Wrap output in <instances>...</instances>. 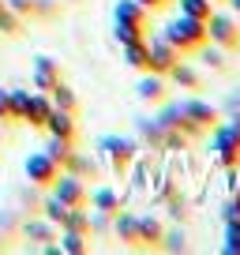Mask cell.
I'll list each match as a JSON object with an SVG mask.
<instances>
[{"label": "cell", "mask_w": 240, "mask_h": 255, "mask_svg": "<svg viewBox=\"0 0 240 255\" xmlns=\"http://www.w3.org/2000/svg\"><path fill=\"white\" fill-rule=\"evenodd\" d=\"M161 38H165L180 56L199 53V49L210 41V38H207V23H203V19H192V15H176V19H169L165 30H161Z\"/></svg>", "instance_id": "obj_1"}, {"label": "cell", "mask_w": 240, "mask_h": 255, "mask_svg": "<svg viewBox=\"0 0 240 255\" xmlns=\"http://www.w3.org/2000/svg\"><path fill=\"white\" fill-rule=\"evenodd\" d=\"M218 124V109L207 102H199V98H188V102L176 105V128H184L188 135H195V131H203V128H214Z\"/></svg>", "instance_id": "obj_2"}, {"label": "cell", "mask_w": 240, "mask_h": 255, "mask_svg": "<svg viewBox=\"0 0 240 255\" xmlns=\"http://www.w3.org/2000/svg\"><path fill=\"white\" fill-rule=\"evenodd\" d=\"M214 150H218V161L225 169H237L240 165V120H229V124H214Z\"/></svg>", "instance_id": "obj_3"}, {"label": "cell", "mask_w": 240, "mask_h": 255, "mask_svg": "<svg viewBox=\"0 0 240 255\" xmlns=\"http://www.w3.org/2000/svg\"><path fill=\"white\" fill-rule=\"evenodd\" d=\"M207 38L214 41L218 49H225V53H237V49H240V26H237V19L214 11V15L207 19Z\"/></svg>", "instance_id": "obj_4"}, {"label": "cell", "mask_w": 240, "mask_h": 255, "mask_svg": "<svg viewBox=\"0 0 240 255\" xmlns=\"http://www.w3.org/2000/svg\"><path fill=\"white\" fill-rule=\"evenodd\" d=\"M49 195H56L64 207H87V199H90V191H87V184H83V176L64 173V169H60V176L53 180Z\"/></svg>", "instance_id": "obj_5"}, {"label": "cell", "mask_w": 240, "mask_h": 255, "mask_svg": "<svg viewBox=\"0 0 240 255\" xmlns=\"http://www.w3.org/2000/svg\"><path fill=\"white\" fill-rule=\"evenodd\" d=\"M23 173H26V180H30L34 188H53V180L60 176V165H56L45 150H34L30 158H26Z\"/></svg>", "instance_id": "obj_6"}, {"label": "cell", "mask_w": 240, "mask_h": 255, "mask_svg": "<svg viewBox=\"0 0 240 255\" xmlns=\"http://www.w3.org/2000/svg\"><path fill=\"white\" fill-rule=\"evenodd\" d=\"M146 49H150V64H146V72H154V75H165L169 68L180 60V53H176L165 38H150V41H146Z\"/></svg>", "instance_id": "obj_7"}, {"label": "cell", "mask_w": 240, "mask_h": 255, "mask_svg": "<svg viewBox=\"0 0 240 255\" xmlns=\"http://www.w3.org/2000/svg\"><path fill=\"white\" fill-rule=\"evenodd\" d=\"M30 83H34V90H45V94H49V90L60 83V64H56L53 56H34Z\"/></svg>", "instance_id": "obj_8"}, {"label": "cell", "mask_w": 240, "mask_h": 255, "mask_svg": "<svg viewBox=\"0 0 240 255\" xmlns=\"http://www.w3.org/2000/svg\"><path fill=\"white\" fill-rule=\"evenodd\" d=\"M102 150L109 154V161H113L117 173H124V169L131 165V158H135V143H131V139H120V135H105Z\"/></svg>", "instance_id": "obj_9"}, {"label": "cell", "mask_w": 240, "mask_h": 255, "mask_svg": "<svg viewBox=\"0 0 240 255\" xmlns=\"http://www.w3.org/2000/svg\"><path fill=\"white\" fill-rule=\"evenodd\" d=\"M49 113H53V98H49L45 90H34L30 102H26V120H23V124H30V128H38V131H45Z\"/></svg>", "instance_id": "obj_10"}, {"label": "cell", "mask_w": 240, "mask_h": 255, "mask_svg": "<svg viewBox=\"0 0 240 255\" xmlns=\"http://www.w3.org/2000/svg\"><path fill=\"white\" fill-rule=\"evenodd\" d=\"M45 135L72 139V143H75V135H79V128H75V113H68V109H53V113H49V120H45Z\"/></svg>", "instance_id": "obj_11"}, {"label": "cell", "mask_w": 240, "mask_h": 255, "mask_svg": "<svg viewBox=\"0 0 240 255\" xmlns=\"http://www.w3.org/2000/svg\"><path fill=\"white\" fill-rule=\"evenodd\" d=\"M146 15H150V11H146L139 0H117V8H113V19H117V23H131V26H146Z\"/></svg>", "instance_id": "obj_12"}, {"label": "cell", "mask_w": 240, "mask_h": 255, "mask_svg": "<svg viewBox=\"0 0 240 255\" xmlns=\"http://www.w3.org/2000/svg\"><path fill=\"white\" fill-rule=\"evenodd\" d=\"M113 229H117V237L124 240L128 248L139 244V218H135V214H128V210H117V214H113Z\"/></svg>", "instance_id": "obj_13"}, {"label": "cell", "mask_w": 240, "mask_h": 255, "mask_svg": "<svg viewBox=\"0 0 240 255\" xmlns=\"http://www.w3.org/2000/svg\"><path fill=\"white\" fill-rule=\"evenodd\" d=\"M124 49V60H128V68H135V72H146V64H150V49H146V38H135L128 41Z\"/></svg>", "instance_id": "obj_14"}, {"label": "cell", "mask_w": 240, "mask_h": 255, "mask_svg": "<svg viewBox=\"0 0 240 255\" xmlns=\"http://www.w3.org/2000/svg\"><path fill=\"white\" fill-rule=\"evenodd\" d=\"M90 207H94L98 210V214H117V210H120V195H117V191H113V188H98V191H90Z\"/></svg>", "instance_id": "obj_15"}, {"label": "cell", "mask_w": 240, "mask_h": 255, "mask_svg": "<svg viewBox=\"0 0 240 255\" xmlns=\"http://www.w3.org/2000/svg\"><path fill=\"white\" fill-rule=\"evenodd\" d=\"M139 98H143V102H161V98H165V75L143 72V79H139Z\"/></svg>", "instance_id": "obj_16"}, {"label": "cell", "mask_w": 240, "mask_h": 255, "mask_svg": "<svg viewBox=\"0 0 240 255\" xmlns=\"http://www.w3.org/2000/svg\"><path fill=\"white\" fill-rule=\"evenodd\" d=\"M161 237L165 229L158 218H139V248H161Z\"/></svg>", "instance_id": "obj_17"}, {"label": "cell", "mask_w": 240, "mask_h": 255, "mask_svg": "<svg viewBox=\"0 0 240 255\" xmlns=\"http://www.w3.org/2000/svg\"><path fill=\"white\" fill-rule=\"evenodd\" d=\"M45 154H49V158H53L60 169H64V161L75 154V143H72V139H56V135H45Z\"/></svg>", "instance_id": "obj_18"}, {"label": "cell", "mask_w": 240, "mask_h": 255, "mask_svg": "<svg viewBox=\"0 0 240 255\" xmlns=\"http://www.w3.org/2000/svg\"><path fill=\"white\" fill-rule=\"evenodd\" d=\"M49 98H53V109H68V113H79V98H75V90L68 87V83H56V87L49 90Z\"/></svg>", "instance_id": "obj_19"}, {"label": "cell", "mask_w": 240, "mask_h": 255, "mask_svg": "<svg viewBox=\"0 0 240 255\" xmlns=\"http://www.w3.org/2000/svg\"><path fill=\"white\" fill-rule=\"evenodd\" d=\"M165 75H169V79L176 83V87H184V90H199V75H195L192 68H188V64H184V60H176V64H173V68H169Z\"/></svg>", "instance_id": "obj_20"}, {"label": "cell", "mask_w": 240, "mask_h": 255, "mask_svg": "<svg viewBox=\"0 0 240 255\" xmlns=\"http://www.w3.org/2000/svg\"><path fill=\"white\" fill-rule=\"evenodd\" d=\"M56 240H60V244H56V252H64V255H83V252H87V233H72V229H64Z\"/></svg>", "instance_id": "obj_21"}, {"label": "cell", "mask_w": 240, "mask_h": 255, "mask_svg": "<svg viewBox=\"0 0 240 255\" xmlns=\"http://www.w3.org/2000/svg\"><path fill=\"white\" fill-rule=\"evenodd\" d=\"M176 4H180V15L203 19V23L214 15V0H176Z\"/></svg>", "instance_id": "obj_22"}, {"label": "cell", "mask_w": 240, "mask_h": 255, "mask_svg": "<svg viewBox=\"0 0 240 255\" xmlns=\"http://www.w3.org/2000/svg\"><path fill=\"white\" fill-rule=\"evenodd\" d=\"M23 233L30 240H38V244H53V240H56V225L49 222V218H45V222H26Z\"/></svg>", "instance_id": "obj_23"}, {"label": "cell", "mask_w": 240, "mask_h": 255, "mask_svg": "<svg viewBox=\"0 0 240 255\" xmlns=\"http://www.w3.org/2000/svg\"><path fill=\"white\" fill-rule=\"evenodd\" d=\"M26 102H30V90H8V109H11V120H19L23 124L26 120Z\"/></svg>", "instance_id": "obj_24"}, {"label": "cell", "mask_w": 240, "mask_h": 255, "mask_svg": "<svg viewBox=\"0 0 240 255\" xmlns=\"http://www.w3.org/2000/svg\"><path fill=\"white\" fill-rule=\"evenodd\" d=\"M41 210H45V218H49V222L56 225V229H60V225H64V218H68V210H72V207H64V203L56 199V195H45Z\"/></svg>", "instance_id": "obj_25"}, {"label": "cell", "mask_w": 240, "mask_h": 255, "mask_svg": "<svg viewBox=\"0 0 240 255\" xmlns=\"http://www.w3.org/2000/svg\"><path fill=\"white\" fill-rule=\"evenodd\" d=\"M225 255H240V218H229L225 222Z\"/></svg>", "instance_id": "obj_26"}, {"label": "cell", "mask_w": 240, "mask_h": 255, "mask_svg": "<svg viewBox=\"0 0 240 255\" xmlns=\"http://www.w3.org/2000/svg\"><path fill=\"white\" fill-rule=\"evenodd\" d=\"M146 26H131V23H117L113 26V38L120 41V45H128V41H135V38H146Z\"/></svg>", "instance_id": "obj_27"}, {"label": "cell", "mask_w": 240, "mask_h": 255, "mask_svg": "<svg viewBox=\"0 0 240 255\" xmlns=\"http://www.w3.org/2000/svg\"><path fill=\"white\" fill-rule=\"evenodd\" d=\"M0 34H23V15L11 8H0Z\"/></svg>", "instance_id": "obj_28"}, {"label": "cell", "mask_w": 240, "mask_h": 255, "mask_svg": "<svg viewBox=\"0 0 240 255\" xmlns=\"http://www.w3.org/2000/svg\"><path fill=\"white\" fill-rule=\"evenodd\" d=\"M4 8H11L15 15H34V0H4Z\"/></svg>", "instance_id": "obj_29"}, {"label": "cell", "mask_w": 240, "mask_h": 255, "mask_svg": "<svg viewBox=\"0 0 240 255\" xmlns=\"http://www.w3.org/2000/svg\"><path fill=\"white\" fill-rule=\"evenodd\" d=\"M203 60H207L210 68H225V56H222V49H207V45H203Z\"/></svg>", "instance_id": "obj_30"}, {"label": "cell", "mask_w": 240, "mask_h": 255, "mask_svg": "<svg viewBox=\"0 0 240 255\" xmlns=\"http://www.w3.org/2000/svg\"><path fill=\"white\" fill-rule=\"evenodd\" d=\"M0 124H11V109H8V87H0Z\"/></svg>", "instance_id": "obj_31"}, {"label": "cell", "mask_w": 240, "mask_h": 255, "mask_svg": "<svg viewBox=\"0 0 240 255\" xmlns=\"http://www.w3.org/2000/svg\"><path fill=\"white\" fill-rule=\"evenodd\" d=\"M34 15H56L53 0H34Z\"/></svg>", "instance_id": "obj_32"}, {"label": "cell", "mask_w": 240, "mask_h": 255, "mask_svg": "<svg viewBox=\"0 0 240 255\" xmlns=\"http://www.w3.org/2000/svg\"><path fill=\"white\" fill-rule=\"evenodd\" d=\"M229 218H240V184H237V191H233V203H229V214H225V222Z\"/></svg>", "instance_id": "obj_33"}, {"label": "cell", "mask_w": 240, "mask_h": 255, "mask_svg": "<svg viewBox=\"0 0 240 255\" xmlns=\"http://www.w3.org/2000/svg\"><path fill=\"white\" fill-rule=\"evenodd\" d=\"M139 4H143L146 11H161V8H165V4H169V0H139Z\"/></svg>", "instance_id": "obj_34"}, {"label": "cell", "mask_w": 240, "mask_h": 255, "mask_svg": "<svg viewBox=\"0 0 240 255\" xmlns=\"http://www.w3.org/2000/svg\"><path fill=\"white\" fill-rule=\"evenodd\" d=\"M225 4H229V8L237 11V15H240V0H225Z\"/></svg>", "instance_id": "obj_35"}, {"label": "cell", "mask_w": 240, "mask_h": 255, "mask_svg": "<svg viewBox=\"0 0 240 255\" xmlns=\"http://www.w3.org/2000/svg\"><path fill=\"white\" fill-rule=\"evenodd\" d=\"M214 4H225V0H214Z\"/></svg>", "instance_id": "obj_36"}, {"label": "cell", "mask_w": 240, "mask_h": 255, "mask_svg": "<svg viewBox=\"0 0 240 255\" xmlns=\"http://www.w3.org/2000/svg\"><path fill=\"white\" fill-rule=\"evenodd\" d=\"M0 8H4V0H0Z\"/></svg>", "instance_id": "obj_37"}]
</instances>
